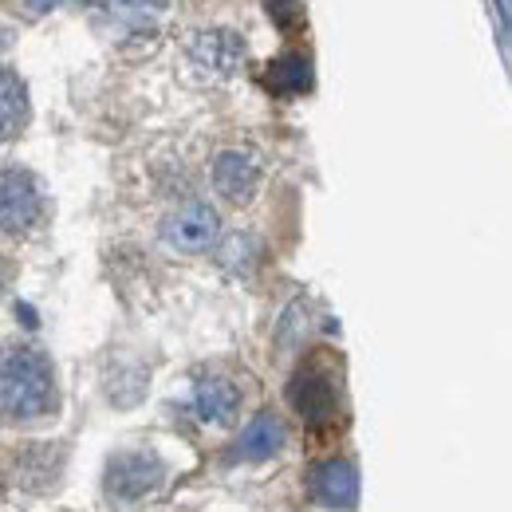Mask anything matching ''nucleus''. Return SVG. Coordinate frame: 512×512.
I'll list each match as a JSON object with an SVG mask.
<instances>
[{"mask_svg": "<svg viewBox=\"0 0 512 512\" xmlns=\"http://www.w3.org/2000/svg\"><path fill=\"white\" fill-rule=\"evenodd\" d=\"M60 410L52 359L32 343H0V422L36 426Z\"/></svg>", "mask_w": 512, "mask_h": 512, "instance_id": "1", "label": "nucleus"}, {"mask_svg": "<svg viewBox=\"0 0 512 512\" xmlns=\"http://www.w3.org/2000/svg\"><path fill=\"white\" fill-rule=\"evenodd\" d=\"M44 221V190L32 170L4 166L0 170V233L28 237Z\"/></svg>", "mask_w": 512, "mask_h": 512, "instance_id": "2", "label": "nucleus"}, {"mask_svg": "<svg viewBox=\"0 0 512 512\" xmlns=\"http://www.w3.org/2000/svg\"><path fill=\"white\" fill-rule=\"evenodd\" d=\"M158 237L166 249L174 253H209L217 241H221V217L209 201H186V205H174L162 225H158Z\"/></svg>", "mask_w": 512, "mask_h": 512, "instance_id": "3", "label": "nucleus"}, {"mask_svg": "<svg viewBox=\"0 0 512 512\" xmlns=\"http://www.w3.org/2000/svg\"><path fill=\"white\" fill-rule=\"evenodd\" d=\"M166 481V465L162 457L146 453V449H127L119 457H111L107 465V497L111 501H123V505H138V501H150Z\"/></svg>", "mask_w": 512, "mask_h": 512, "instance_id": "4", "label": "nucleus"}, {"mask_svg": "<svg viewBox=\"0 0 512 512\" xmlns=\"http://www.w3.org/2000/svg\"><path fill=\"white\" fill-rule=\"evenodd\" d=\"M186 64L201 83H229L245 67V40L229 28L197 32L186 44Z\"/></svg>", "mask_w": 512, "mask_h": 512, "instance_id": "5", "label": "nucleus"}, {"mask_svg": "<svg viewBox=\"0 0 512 512\" xmlns=\"http://www.w3.org/2000/svg\"><path fill=\"white\" fill-rule=\"evenodd\" d=\"M213 190L221 201L229 205H249L264 182V158L256 154L253 146H225L217 150L213 166H209Z\"/></svg>", "mask_w": 512, "mask_h": 512, "instance_id": "6", "label": "nucleus"}, {"mask_svg": "<svg viewBox=\"0 0 512 512\" xmlns=\"http://www.w3.org/2000/svg\"><path fill=\"white\" fill-rule=\"evenodd\" d=\"M91 8L103 32H111L115 40H134L158 28L166 0H91Z\"/></svg>", "mask_w": 512, "mask_h": 512, "instance_id": "7", "label": "nucleus"}, {"mask_svg": "<svg viewBox=\"0 0 512 512\" xmlns=\"http://www.w3.org/2000/svg\"><path fill=\"white\" fill-rule=\"evenodd\" d=\"M288 402H292V410H296L304 422L323 426V422H331L335 410H339V390H335V379H331L323 367H300V371L292 375V383H288Z\"/></svg>", "mask_w": 512, "mask_h": 512, "instance_id": "8", "label": "nucleus"}, {"mask_svg": "<svg viewBox=\"0 0 512 512\" xmlns=\"http://www.w3.org/2000/svg\"><path fill=\"white\" fill-rule=\"evenodd\" d=\"M190 410L201 426H229L241 414V386L229 375H201L193 383Z\"/></svg>", "mask_w": 512, "mask_h": 512, "instance_id": "9", "label": "nucleus"}, {"mask_svg": "<svg viewBox=\"0 0 512 512\" xmlns=\"http://www.w3.org/2000/svg\"><path fill=\"white\" fill-rule=\"evenodd\" d=\"M312 497H316L320 509H331V512L355 509V501H359V473H355V465L343 461V457L320 461L316 473H312Z\"/></svg>", "mask_w": 512, "mask_h": 512, "instance_id": "10", "label": "nucleus"}, {"mask_svg": "<svg viewBox=\"0 0 512 512\" xmlns=\"http://www.w3.org/2000/svg\"><path fill=\"white\" fill-rule=\"evenodd\" d=\"M284 442H288L284 422L276 414H256L253 422L241 430V438H237V453L245 461H268V457H276L284 449Z\"/></svg>", "mask_w": 512, "mask_h": 512, "instance_id": "11", "label": "nucleus"}, {"mask_svg": "<svg viewBox=\"0 0 512 512\" xmlns=\"http://www.w3.org/2000/svg\"><path fill=\"white\" fill-rule=\"evenodd\" d=\"M28 123V91L16 71L0 67V142H12Z\"/></svg>", "mask_w": 512, "mask_h": 512, "instance_id": "12", "label": "nucleus"}, {"mask_svg": "<svg viewBox=\"0 0 512 512\" xmlns=\"http://www.w3.org/2000/svg\"><path fill=\"white\" fill-rule=\"evenodd\" d=\"M256 256H260V245H256L253 233H233V237L221 245L217 260H221V268H229L233 276H249L256 268Z\"/></svg>", "mask_w": 512, "mask_h": 512, "instance_id": "13", "label": "nucleus"}, {"mask_svg": "<svg viewBox=\"0 0 512 512\" xmlns=\"http://www.w3.org/2000/svg\"><path fill=\"white\" fill-rule=\"evenodd\" d=\"M312 75V67L304 56H280L276 64L268 67V87H276V91H308V79Z\"/></svg>", "mask_w": 512, "mask_h": 512, "instance_id": "14", "label": "nucleus"}, {"mask_svg": "<svg viewBox=\"0 0 512 512\" xmlns=\"http://www.w3.org/2000/svg\"><path fill=\"white\" fill-rule=\"evenodd\" d=\"M264 8L280 28H292L300 20V0H264Z\"/></svg>", "mask_w": 512, "mask_h": 512, "instance_id": "15", "label": "nucleus"}, {"mask_svg": "<svg viewBox=\"0 0 512 512\" xmlns=\"http://www.w3.org/2000/svg\"><path fill=\"white\" fill-rule=\"evenodd\" d=\"M28 8H32V12H52L56 0H28Z\"/></svg>", "mask_w": 512, "mask_h": 512, "instance_id": "16", "label": "nucleus"}, {"mask_svg": "<svg viewBox=\"0 0 512 512\" xmlns=\"http://www.w3.org/2000/svg\"><path fill=\"white\" fill-rule=\"evenodd\" d=\"M4 284H8V268H4V260H0V292H4Z\"/></svg>", "mask_w": 512, "mask_h": 512, "instance_id": "17", "label": "nucleus"}]
</instances>
